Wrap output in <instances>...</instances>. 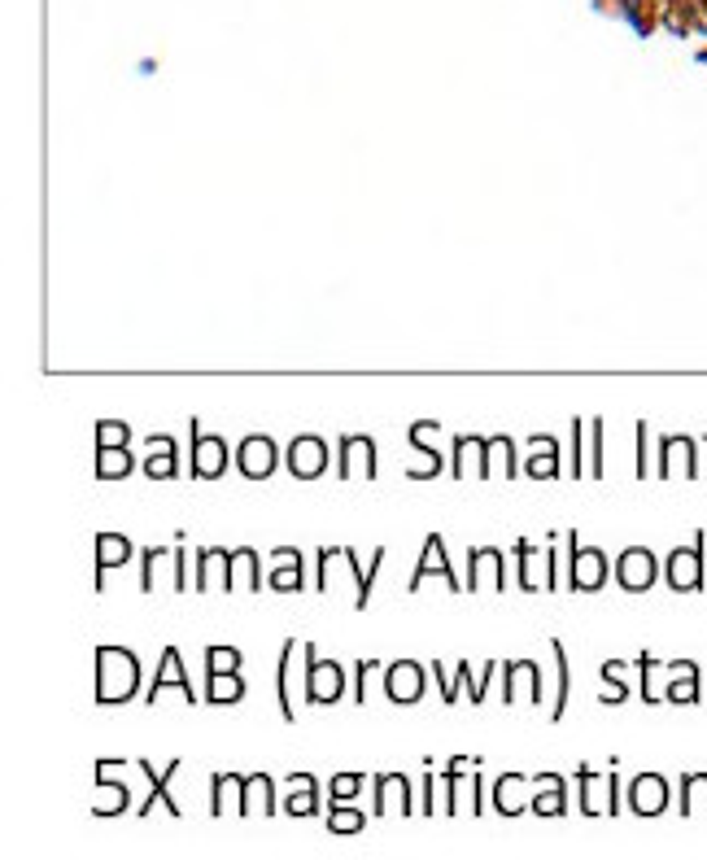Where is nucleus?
Instances as JSON below:
<instances>
[{"label":"nucleus","instance_id":"38","mask_svg":"<svg viewBox=\"0 0 707 860\" xmlns=\"http://www.w3.org/2000/svg\"><path fill=\"white\" fill-rule=\"evenodd\" d=\"M236 664H241V651H232V647H210L206 651L210 673H236Z\"/></svg>","mask_w":707,"mask_h":860},{"label":"nucleus","instance_id":"4","mask_svg":"<svg viewBox=\"0 0 707 860\" xmlns=\"http://www.w3.org/2000/svg\"><path fill=\"white\" fill-rule=\"evenodd\" d=\"M476 585L502 590L507 585V555L494 551V546H476L472 559H467V590H476Z\"/></svg>","mask_w":707,"mask_h":860},{"label":"nucleus","instance_id":"11","mask_svg":"<svg viewBox=\"0 0 707 860\" xmlns=\"http://www.w3.org/2000/svg\"><path fill=\"white\" fill-rule=\"evenodd\" d=\"M629 804H633V812H638V817H655V812H664V804H668V786H664V778H655V773L638 778V782H633V791H629Z\"/></svg>","mask_w":707,"mask_h":860},{"label":"nucleus","instance_id":"26","mask_svg":"<svg viewBox=\"0 0 707 860\" xmlns=\"http://www.w3.org/2000/svg\"><path fill=\"white\" fill-rule=\"evenodd\" d=\"M149 450H153V455H149V463H145V472L153 476V481H166V476H175V468H179V463H175V441H171V437H153Z\"/></svg>","mask_w":707,"mask_h":860},{"label":"nucleus","instance_id":"24","mask_svg":"<svg viewBox=\"0 0 707 860\" xmlns=\"http://www.w3.org/2000/svg\"><path fill=\"white\" fill-rule=\"evenodd\" d=\"M533 812H550V817H559L563 812V778L555 773H546V778H533Z\"/></svg>","mask_w":707,"mask_h":860},{"label":"nucleus","instance_id":"34","mask_svg":"<svg viewBox=\"0 0 707 860\" xmlns=\"http://www.w3.org/2000/svg\"><path fill=\"white\" fill-rule=\"evenodd\" d=\"M97 799H92V812H101V817H114V812H123L127 808V786H110L101 778V786H97Z\"/></svg>","mask_w":707,"mask_h":860},{"label":"nucleus","instance_id":"8","mask_svg":"<svg viewBox=\"0 0 707 860\" xmlns=\"http://www.w3.org/2000/svg\"><path fill=\"white\" fill-rule=\"evenodd\" d=\"M323 463H328V446H323L319 437H297L289 446V468H293V476H302V481L319 476Z\"/></svg>","mask_w":707,"mask_h":860},{"label":"nucleus","instance_id":"39","mask_svg":"<svg viewBox=\"0 0 707 860\" xmlns=\"http://www.w3.org/2000/svg\"><path fill=\"white\" fill-rule=\"evenodd\" d=\"M328 830H332V834H354V830H363V812H345V808L337 812V808H332V812H328Z\"/></svg>","mask_w":707,"mask_h":860},{"label":"nucleus","instance_id":"18","mask_svg":"<svg viewBox=\"0 0 707 860\" xmlns=\"http://www.w3.org/2000/svg\"><path fill=\"white\" fill-rule=\"evenodd\" d=\"M524 472L537 476V481H550V476H559V446L550 437H529V463H524Z\"/></svg>","mask_w":707,"mask_h":860},{"label":"nucleus","instance_id":"12","mask_svg":"<svg viewBox=\"0 0 707 860\" xmlns=\"http://www.w3.org/2000/svg\"><path fill=\"white\" fill-rule=\"evenodd\" d=\"M306 655V647L302 642H289L284 647V660H280V708H284V716H297V660Z\"/></svg>","mask_w":707,"mask_h":860},{"label":"nucleus","instance_id":"22","mask_svg":"<svg viewBox=\"0 0 707 860\" xmlns=\"http://www.w3.org/2000/svg\"><path fill=\"white\" fill-rule=\"evenodd\" d=\"M162 686H175V690H184V699H197V690L188 686L184 664H179V651H175V647H166V651H162V664H158V690H162ZM158 690H149V699H158Z\"/></svg>","mask_w":707,"mask_h":860},{"label":"nucleus","instance_id":"41","mask_svg":"<svg viewBox=\"0 0 707 860\" xmlns=\"http://www.w3.org/2000/svg\"><path fill=\"white\" fill-rule=\"evenodd\" d=\"M162 568H166V551H149L145 555V590H158V577H162Z\"/></svg>","mask_w":707,"mask_h":860},{"label":"nucleus","instance_id":"1","mask_svg":"<svg viewBox=\"0 0 707 860\" xmlns=\"http://www.w3.org/2000/svg\"><path fill=\"white\" fill-rule=\"evenodd\" d=\"M140 686V664L123 647H101L97 651V703H123Z\"/></svg>","mask_w":707,"mask_h":860},{"label":"nucleus","instance_id":"31","mask_svg":"<svg viewBox=\"0 0 707 860\" xmlns=\"http://www.w3.org/2000/svg\"><path fill=\"white\" fill-rule=\"evenodd\" d=\"M97 472L105 476V481H114V476H127V472H131L127 446H97Z\"/></svg>","mask_w":707,"mask_h":860},{"label":"nucleus","instance_id":"29","mask_svg":"<svg viewBox=\"0 0 707 860\" xmlns=\"http://www.w3.org/2000/svg\"><path fill=\"white\" fill-rule=\"evenodd\" d=\"M542 677H537V664H511L507 668V686H502V695H507V703L515 699V686H529V695H533V703H542Z\"/></svg>","mask_w":707,"mask_h":860},{"label":"nucleus","instance_id":"15","mask_svg":"<svg viewBox=\"0 0 707 860\" xmlns=\"http://www.w3.org/2000/svg\"><path fill=\"white\" fill-rule=\"evenodd\" d=\"M376 812L380 817H389V812H411V786H406V778H398V773H385V778H376Z\"/></svg>","mask_w":707,"mask_h":860},{"label":"nucleus","instance_id":"36","mask_svg":"<svg viewBox=\"0 0 707 860\" xmlns=\"http://www.w3.org/2000/svg\"><path fill=\"white\" fill-rule=\"evenodd\" d=\"M515 468V450L507 437H494L489 441V472L485 476H498V472H511Z\"/></svg>","mask_w":707,"mask_h":860},{"label":"nucleus","instance_id":"33","mask_svg":"<svg viewBox=\"0 0 707 860\" xmlns=\"http://www.w3.org/2000/svg\"><path fill=\"white\" fill-rule=\"evenodd\" d=\"M245 695V682L236 673H210V686H206V699L210 703H227V699H241Z\"/></svg>","mask_w":707,"mask_h":860},{"label":"nucleus","instance_id":"23","mask_svg":"<svg viewBox=\"0 0 707 860\" xmlns=\"http://www.w3.org/2000/svg\"><path fill=\"white\" fill-rule=\"evenodd\" d=\"M271 778H245V799H241V812L245 817H271V808H275V799H271Z\"/></svg>","mask_w":707,"mask_h":860},{"label":"nucleus","instance_id":"40","mask_svg":"<svg viewBox=\"0 0 707 860\" xmlns=\"http://www.w3.org/2000/svg\"><path fill=\"white\" fill-rule=\"evenodd\" d=\"M127 424H118V420H101L97 424V441L101 446H127Z\"/></svg>","mask_w":707,"mask_h":860},{"label":"nucleus","instance_id":"9","mask_svg":"<svg viewBox=\"0 0 707 860\" xmlns=\"http://www.w3.org/2000/svg\"><path fill=\"white\" fill-rule=\"evenodd\" d=\"M489 472V441L459 437L454 441V476H485Z\"/></svg>","mask_w":707,"mask_h":860},{"label":"nucleus","instance_id":"13","mask_svg":"<svg viewBox=\"0 0 707 860\" xmlns=\"http://www.w3.org/2000/svg\"><path fill=\"white\" fill-rule=\"evenodd\" d=\"M341 476H376V446H371L367 437H345Z\"/></svg>","mask_w":707,"mask_h":860},{"label":"nucleus","instance_id":"32","mask_svg":"<svg viewBox=\"0 0 707 860\" xmlns=\"http://www.w3.org/2000/svg\"><path fill=\"white\" fill-rule=\"evenodd\" d=\"M668 699H677V703L699 699V668H694V664H677L673 668V686H668Z\"/></svg>","mask_w":707,"mask_h":860},{"label":"nucleus","instance_id":"35","mask_svg":"<svg viewBox=\"0 0 707 860\" xmlns=\"http://www.w3.org/2000/svg\"><path fill=\"white\" fill-rule=\"evenodd\" d=\"M227 795L245 799V778H227V773L214 778V817H227Z\"/></svg>","mask_w":707,"mask_h":860},{"label":"nucleus","instance_id":"14","mask_svg":"<svg viewBox=\"0 0 707 860\" xmlns=\"http://www.w3.org/2000/svg\"><path fill=\"white\" fill-rule=\"evenodd\" d=\"M428 572H441V581H446L450 590H459V585H463V581H459V577H454V572H450V559H446V542H441L437 533L428 537V546H424V559H419V568H415V581H411V590H415V585L428 577Z\"/></svg>","mask_w":707,"mask_h":860},{"label":"nucleus","instance_id":"30","mask_svg":"<svg viewBox=\"0 0 707 860\" xmlns=\"http://www.w3.org/2000/svg\"><path fill=\"white\" fill-rule=\"evenodd\" d=\"M232 585H245V590H262L258 551H232Z\"/></svg>","mask_w":707,"mask_h":860},{"label":"nucleus","instance_id":"3","mask_svg":"<svg viewBox=\"0 0 707 860\" xmlns=\"http://www.w3.org/2000/svg\"><path fill=\"white\" fill-rule=\"evenodd\" d=\"M306 651H310V647H306ZM306 664H310V673H306V699H310V703H332V699H341V690H345L341 664H337V660H315V655H306Z\"/></svg>","mask_w":707,"mask_h":860},{"label":"nucleus","instance_id":"16","mask_svg":"<svg viewBox=\"0 0 707 860\" xmlns=\"http://www.w3.org/2000/svg\"><path fill=\"white\" fill-rule=\"evenodd\" d=\"M529 778H520V773H507L498 786H494V799H498V812L502 817H515V812H524V804H533V791H529Z\"/></svg>","mask_w":707,"mask_h":860},{"label":"nucleus","instance_id":"28","mask_svg":"<svg viewBox=\"0 0 707 860\" xmlns=\"http://www.w3.org/2000/svg\"><path fill=\"white\" fill-rule=\"evenodd\" d=\"M127 559H131V542H127V537H118V533H101L97 537V572L114 568V564H127Z\"/></svg>","mask_w":707,"mask_h":860},{"label":"nucleus","instance_id":"37","mask_svg":"<svg viewBox=\"0 0 707 860\" xmlns=\"http://www.w3.org/2000/svg\"><path fill=\"white\" fill-rule=\"evenodd\" d=\"M699 808V812H707V778L699 773V778H686V795H681V812H690Z\"/></svg>","mask_w":707,"mask_h":860},{"label":"nucleus","instance_id":"20","mask_svg":"<svg viewBox=\"0 0 707 860\" xmlns=\"http://www.w3.org/2000/svg\"><path fill=\"white\" fill-rule=\"evenodd\" d=\"M659 472L664 476H677V472L694 476V441L690 437H668L664 441V459H659Z\"/></svg>","mask_w":707,"mask_h":860},{"label":"nucleus","instance_id":"19","mask_svg":"<svg viewBox=\"0 0 707 860\" xmlns=\"http://www.w3.org/2000/svg\"><path fill=\"white\" fill-rule=\"evenodd\" d=\"M271 564H275L271 590H280V594L302 590V555H297V551H275V555H271Z\"/></svg>","mask_w":707,"mask_h":860},{"label":"nucleus","instance_id":"5","mask_svg":"<svg viewBox=\"0 0 707 860\" xmlns=\"http://www.w3.org/2000/svg\"><path fill=\"white\" fill-rule=\"evenodd\" d=\"M616 577H620V585L625 590H646V585H655V555L651 551H642V546H629L625 555L616 559Z\"/></svg>","mask_w":707,"mask_h":860},{"label":"nucleus","instance_id":"42","mask_svg":"<svg viewBox=\"0 0 707 860\" xmlns=\"http://www.w3.org/2000/svg\"><path fill=\"white\" fill-rule=\"evenodd\" d=\"M358 786H363V778H354V773L332 778V799H350V795H358Z\"/></svg>","mask_w":707,"mask_h":860},{"label":"nucleus","instance_id":"6","mask_svg":"<svg viewBox=\"0 0 707 860\" xmlns=\"http://www.w3.org/2000/svg\"><path fill=\"white\" fill-rule=\"evenodd\" d=\"M236 468H241L249 481H262V476H271V468H275V446H271V437H245L241 450H236Z\"/></svg>","mask_w":707,"mask_h":860},{"label":"nucleus","instance_id":"27","mask_svg":"<svg viewBox=\"0 0 707 860\" xmlns=\"http://www.w3.org/2000/svg\"><path fill=\"white\" fill-rule=\"evenodd\" d=\"M515 559H520V585H524V590H537V577H533V559H537V551H533L529 542H520V546H515ZM542 568L550 572V585H555V546H546Z\"/></svg>","mask_w":707,"mask_h":860},{"label":"nucleus","instance_id":"21","mask_svg":"<svg viewBox=\"0 0 707 860\" xmlns=\"http://www.w3.org/2000/svg\"><path fill=\"white\" fill-rule=\"evenodd\" d=\"M136 769H140V773H145V778L153 782V795H149V804H140V817H145V812H149L153 804H158V799L166 804V812H171V817H179V804L171 799V791H166V782H171V773L179 769V760H171V764H166V773H162V778H158V773H153V764H149V760H136Z\"/></svg>","mask_w":707,"mask_h":860},{"label":"nucleus","instance_id":"10","mask_svg":"<svg viewBox=\"0 0 707 860\" xmlns=\"http://www.w3.org/2000/svg\"><path fill=\"white\" fill-rule=\"evenodd\" d=\"M668 585H673V590H699V585H703L699 546H686V551H673V559H668Z\"/></svg>","mask_w":707,"mask_h":860},{"label":"nucleus","instance_id":"25","mask_svg":"<svg viewBox=\"0 0 707 860\" xmlns=\"http://www.w3.org/2000/svg\"><path fill=\"white\" fill-rule=\"evenodd\" d=\"M315 808H319L315 778H310V773H297V778H289V812H293V817H310Z\"/></svg>","mask_w":707,"mask_h":860},{"label":"nucleus","instance_id":"2","mask_svg":"<svg viewBox=\"0 0 707 860\" xmlns=\"http://www.w3.org/2000/svg\"><path fill=\"white\" fill-rule=\"evenodd\" d=\"M568 546H572V568H568L572 590H598L607 581V555L594 551V546H581L577 533L568 537Z\"/></svg>","mask_w":707,"mask_h":860},{"label":"nucleus","instance_id":"17","mask_svg":"<svg viewBox=\"0 0 707 860\" xmlns=\"http://www.w3.org/2000/svg\"><path fill=\"white\" fill-rule=\"evenodd\" d=\"M197 428V424H193ZM227 446H223V437H197L193 441V472L197 476H219L223 468H227Z\"/></svg>","mask_w":707,"mask_h":860},{"label":"nucleus","instance_id":"7","mask_svg":"<svg viewBox=\"0 0 707 860\" xmlns=\"http://www.w3.org/2000/svg\"><path fill=\"white\" fill-rule=\"evenodd\" d=\"M385 690H389L393 703H415L419 695H424V668H419L415 660L393 664L389 677H385Z\"/></svg>","mask_w":707,"mask_h":860}]
</instances>
